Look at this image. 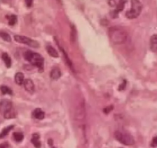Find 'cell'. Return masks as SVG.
I'll list each match as a JSON object with an SVG mask.
<instances>
[{"mask_svg":"<svg viewBox=\"0 0 157 148\" xmlns=\"http://www.w3.org/2000/svg\"><path fill=\"white\" fill-rule=\"evenodd\" d=\"M109 37L113 44L120 45L126 42L128 33L120 27H111L109 30Z\"/></svg>","mask_w":157,"mask_h":148,"instance_id":"1","label":"cell"},{"mask_svg":"<svg viewBox=\"0 0 157 148\" xmlns=\"http://www.w3.org/2000/svg\"><path fill=\"white\" fill-rule=\"evenodd\" d=\"M24 58L28 62L33 65L34 66L38 67L40 70L43 71V66H44V59L39 53H34L32 51H26L24 53Z\"/></svg>","mask_w":157,"mask_h":148,"instance_id":"2","label":"cell"},{"mask_svg":"<svg viewBox=\"0 0 157 148\" xmlns=\"http://www.w3.org/2000/svg\"><path fill=\"white\" fill-rule=\"evenodd\" d=\"M86 116V102L83 98L79 99L75 109V120L78 123H83Z\"/></svg>","mask_w":157,"mask_h":148,"instance_id":"3","label":"cell"},{"mask_svg":"<svg viewBox=\"0 0 157 148\" xmlns=\"http://www.w3.org/2000/svg\"><path fill=\"white\" fill-rule=\"evenodd\" d=\"M142 4L139 0H131V8L125 13V16L128 19H136L142 12Z\"/></svg>","mask_w":157,"mask_h":148,"instance_id":"4","label":"cell"},{"mask_svg":"<svg viewBox=\"0 0 157 148\" xmlns=\"http://www.w3.org/2000/svg\"><path fill=\"white\" fill-rule=\"evenodd\" d=\"M114 135L115 138L118 141L124 144V145H126V146H132L135 143V140H134L132 136L130 133H126V132L117 130V131L115 132Z\"/></svg>","mask_w":157,"mask_h":148,"instance_id":"5","label":"cell"},{"mask_svg":"<svg viewBox=\"0 0 157 148\" xmlns=\"http://www.w3.org/2000/svg\"><path fill=\"white\" fill-rule=\"evenodd\" d=\"M14 39L15 42H19V43H22V44H25L26 46H29L32 48H38L39 47V45L36 41L33 40L32 39L26 37L24 36H20V35H15L14 36Z\"/></svg>","mask_w":157,"mask_h":148,"instance_id":"6","label":"cell"},{"mask_svg":"<svg viewBox=\"0 0 157 148\" xmlns=\"http://www.w3.org/2000/svg\"><path fill=\"white\" fill-rule=\"evenodd\" d=\"M13 109V103L8 99H2L0 101V113L4 115L7 111Z\"/></svg>","mask_w":157,"mask_h":148,"instance_id":"7","label":"cell"},{"mask_svg":"<svg viewBox=\"0 0 157 148\" xmlns=\"http://www.w3.org/2000/svg\"><path fill=\"white\" fill-rule=\"evenodd\" d=\"M23 86L25 90L27 91L28 93H34L35 85L34 82H33V81H32V80H30V79H26V80H25V81H24L23 82Z\"/></svg>","mask_w":157,"mask_h":148,"instance_id":"8","label":"cell"},{"mask_svg":"<svg viewBox=\"0 0 157 148\" xmlns=\"http://www.w3.org/2000/svg\"><path fill=\"white\" fill-rule=\"evenodd\" d=\"M58 46H59V47H60V50H61L62 53V55H63L64 58H65V60H66V63H67V65L69 66V67L70 68V70H72L73 72H75V69H74V66H73V64H72V62L71 61V59H70V58L69 57L68 54L66 53V52L65 50H64V49L62 48V47H61L59 45V43H58Z\"/></svg>","mask_w":157,"mask_h":148,"instance_id":"9","label":"cell"},{"mask_svg":"<svg viewBox=\"0 0 157 148\" xmlns=\"http://www.w3.org/2000/svg\"><path fill=\"white\" fill-rule=\"evenodd\" d=\"M32 116L33 118L37 119V120H43L45 117V113L40 108H36L33 110Z\"/></svg>","mask_w":157,"mask_h":148,"instance_id":"10","label":"cell"},{"mask_svg":"<svg viewBox=\"0 0 157 148\" xmlns=\"http://www.w3.org/2000/svg\"><path fill=\"white\" fill-rule=\"evenodd\" d=\"M61 76V71L59 68H53L50 72V78L53 80H56L60 78Z\"/></svg>","mask_w":157,"mask_h":148,"instance_id":"11","label":"cell"},{"mask_svg":"<svg viewBox=\"0 0 157 148\" xmlns=\"http://www.w3.org/2000/svg\"><path fill=\"white\" fill-rule=\"evenodd\" d=\"M31 141H32V144L34 145V147L36 148L41 147V142L39 140V136L38 133H33L32 134V137Z\"/></svg>","mask_w":157,"mask_h":148,"instance_id":"12","label":"cell"},{"mask_svg":"<svg viewBox=\"0 0 157 148\" xmlns=\"http://www.w3.org/2000/svg\"><path fill=\"white\" fill-rule=\"evenodd\" d=\"M25 81V77H24V75L22 73H17L15 74V82L17 85H23V82Z\"/></svg>","mask_w":157,"mask_h":148,"instance_id":"13","label":"cell"},{"mask_svg":"<svg viewBox=\"0 0 157 148\" xmlns=\"http://www.w3.org/2000/svg\"><path fill=\"white\" fill-rule=\"evenodd\" d=\"M125 0H119V2H118V4L116 6V9L113 12L115 14L114 17L117 16L118 15V13L119 12H121V11L123 10V8H124V6H125Z\"/></svg>","mask_w":157,"mask_h":148,"instance_id":"14","label":"cell"},{"mask_svg":"<svg viewBox=\"0 0 157 148\" xmlns=\"http://www.w3.org/2000/svg\"><path fill=\"white\" fill-rule=\"evenodd\" d=\"M150 49L152 51H157V34H154L150 39Z\"/></svg>","mask_w":157,"mask_h":148,"instance_id":"15","label":"cell"},{"mask_svg":"<svg viewBox=\"0 0 157 148\" xmlns=\"http://www.w3.org/2000/svg\"><path fill=\"white\" fill-rule=\"evenodd\" d=\"M46 51L47 53H48V54H49L50 56H52V57L54 58L59 57V53H58L57 51L55 50V49H54L52 46H50V45H49V46H47L46 47Z\"/></svg>","mask_w":157,"mask_h":148,"instance_id":"16","label":"cell"},{"mask_svg":"<svg viewBox=\"0 0 157 148\" xmlns=\"http://www.w3.org/2000/svg\"><path fill=\"white\" fill-rule=\"evenodd\" d=\"M2 60L4 61L5 64H6V66L7 68H9L12 65V60H11L10 56H9V54L6 53H2Z\"/></svg>","mask_w":157,"mask_h":148,"instance_id":"17","label":"cell"},{"mask_svg":"<svg viewBox=\"0 0 157 148\" xmlns=\"http://www.w3.org/2000/svg\"><path fill=\"white\" fill-rule=\"evenodd\" d=\"M3 116H4V117L6 119H13L15 118V116H16V113H15V110L13 108V109H11L9 111H7Z\"/></svg>","mask_w":157,"mask_h":148,"instance_id":"18","label":"cell"},{"mask_svg":"<svg viewBox=\"0 0 157 148\" xmlns=\"http://www.w3.org/2000/svg\"><path fill=\"white\" fill-rule=\"evenodd\" d=\"M14 126H9V127H5L4 129L2 130V132L0 133V139H2V138H4L5 137H6L8 135V133L10 132V130L13 129Z\"/></svg>","mask_w":157,"mask_h":148,"instance_id":"19","label":"cell"},{"mask_svg":"<svg viewBox=\"0 0 157 148\" xmlns=\"http://www.w3.org/2000/svg\"><path fill=\"white\" fill-rule=\"evenodd\" d=\"M13 138L16 142H21L24 139L23 133L21 132H15L13 133Z\"/></svg>","mask_w":157,"mask_h":148,"instance_id":"20","label":"cell"},{"mask_svg":"<svg viewBox=\"0 0 157 148\" xmlns=\"http://www.w3.org/2000/svg\"><path fill=\"white\" fill-rule=\"evenodd\" d=\"M9 25H14L17 23V16L15 15H10L6 16Z\"/></svg>","mask_w":157,"mask_h":148,"instance_id":"21","label":"cell"},{"mask_svg":"<svg viewBox=\"0 0 157 148\" xmlns=\"http://www.w3.org/2000/svg\"><path fill=\"white\" fill-rule=\"evenodd\" d=\"M0 37L6 42H11V40H12L10 35L7 33L6 32H4V31H0Z\"/></svg>","mask_w":157,"mask_h":148,"instance_id":"22","label":"cell"},{"mask_svg":"<svg viewBox=\"0 0 157 148\" xmlns=\"http://www.w3.org/2000/svg\"><path fill=\"white\" fill-rule=\"evenodd\" d=\"M0 90L2 92V94H9V95H12L13 94V91L10 88H9L6 86H1L0 87Z\"/></svg>","mask_w":157,"mask_h":148,"instance_id":"23","label":"cell"},{"mask_svg":"<svg viewBox=\"0 0 157 148\" xmlns=\"http://www.w3.org/2000/svg\"><path fill=\"white\" fill-rule=\"evenodd\" d=\"M113 110V105H110V106H106V107H105L104 109H103V112H104L106 114H108V113H109Z\"/></svg>","mask_w":157,"mask_h":148,"instance_id":"24","label":"cell"},{"mask_svg":"<svg viewBox=\"0 0 157 148\" xmlns=\"http://www.w3.org/2000/svg\"><path fill=\"white\" fill-rule=\"evenodd\" d=\"M151 146L153 147H157V136L153 139L152 143H151Z\"/></svg>","mask_w":157,"mask_h":148,"instance_id":"25","label":"cell"},{"mask_svg":"<svg viewBox=\"0 0 157 148\" xmlns=\"http://www.w3.org/2000/svg\"><path fill=\"white\" fill-rule=\"evenodd\" d=\"M25 3L27 7H31L33 4V0H25Z\"/></svg>","mask_w":157,"mask_h":148,"instance_id":"26","label":"cell"},{"mask_svg":"<svg viewBox=\"0 0 157 148\" xmlns=\"http://www.w3.org/2000/svg\"><path fill=\"white\" fill-rule=\"evenodd\" d=\"M125 86H126V81L123 80V83H122L119 87V90H123L125 88Z\"/></svg>","mask_w":157,"mask_h":148,"instance_id":"27","label":"cell"},{"mask_svg":"<svg viewBox=\"0 0 157 148\" xmlns=\"http://www.w3.org/2000/svg\"><path fill=\"white\" fill-rule=\"evenodd\" d=\"M0 148H9V144L7 142H4L0 144Z\"/></svg>","mask_w":157,"mask_h":148,"instance_id":"28","label":"cell"},{"mask_svg":"<svg viewBox=\"0 0 157 148\" xmlns=\"http://www.w3.org/2000/svg\"><path fill=\"white\" fill-rule=\"evenodd\" d=\"M48 141H49V145H52V144H53V142H52V141H53V140H52L51 139H49V140H48Z\"/></svg>","mask_w":157,"mask_h":148,"instance_id":"29","label":"cell"},{"mask_svg":"<svg viewBox=\"0 0 157 148\" xmlns=\"http://www.w3.org/2000/svg\"><path fill=\"white\" fill-rule=\"evenodd\" d=\"M52 148H56V147H52Z\"/></svg>","mask_w":157,"mask_h":148,"instance_id":"30","label":"cell"}]
</instances>
